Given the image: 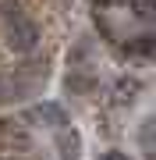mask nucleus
I'll return each instance as SVG.
<instances>
[{
	"instance_id": "f257e3e1",
	"label": "nucleus",
	"mask_w": 156,
	"mask_h": 160,
	"mask_svg": "<svg viewBox=\"0 0 156 160\" xmlns=\"http://www.w3.org/2000/svg\"><path fill=\"white\" fill-rule=\"evenodd\" d=\"M7 46L18 53H32L39 46V25L32 18H18V22L7 25Z\"/></svg>"
},
{
	"instance_id": "f03ea898",
	"label": "nucleus",
	"mask_w": 156,
	"mask_h": 160,
	"mask_svg": "<svg viewBox=\"0 0 156 160\" xmlns=\"http://www.w3.org/2000/svg\"><path fill=\"white\" fill-rule=\"evenodd\" d=\"M25 121H43V125H50V128H68L71 121H68V110L60 107V103H39V107H32V110H25Z\"/></svg>"
},
{
	"instance_id": "7ed1b4c3",
	"label": "nucleus",
	"mask_w": 156,
	"mask_h": 160,
	"mask_svg": "<svg viewBox=\"0 0 156 160\" xmlns=\"http://www.w3.org/2000/svg\"><path fill=\"white\" fill-rule=\"evenodd\" d=\"M57 149H60V160H78L82 157V135L75 128H60L57 132Z\"/></svg>"
},
{
	"instance_id": "20e7f679",
	"label": "nucleus",
	"mask_w": 156,
	"mask_h": 160,
	"mask_svg": "<svg viewBox=\"0 0 156 160\" xmlns=\"http://www.w3.org/2000/svg\"><path fill=\"white\" fill-rule=\"evenodd\" d=\"M64 86H68V92H78V96H85V92H92L96 89V78L92 75H85L82 68H75L68 75V82H64Z\"/></svg>"
},
{
	"instance_id": "39448f33",
	"label": "nucleus",
	"mask_w": 156,
	"mask_h": 160,
	"mask_svg": "<svg viewBox=\"0 0 156 160\" xmlns=\"http://www.w3.org/2000/svg\"><path fill=\"white\" fill-rule=\"evenodd\" d=\"M0 18H4V25H11V22H18V18H25V11H21L18 0H4V4H0Z\"/></svg>"
},
{
	"instance_id": "423d86ee",
	"label": "nucleus",
	"mask_w": 156,
	"mask_h": 160,
	"mask_svg": "<svg viewBox=\"0 0 156 160\" xmlns=\"http://www.w3.org/2000/svg\"><path fill=\"white\" fill-rule=\"evenodd\" d=\"M139 89H142L139 78H121V86H117V100H121V103H131V100H135L131 92H139Z\"/></svg>"
},
{
	"instance_id": "0eeeda50",
	"label": "nucleus",
	"mask_w": 156,
	"mask_h": 160,
	"mask_svg": "<svg viewBox=\"0 0 156 160\" xmlns=\"http://www.w3.org/2000/svg\"><path fill=\"white\" fill-rule=\"evenodd\" d=\"M139 139H142L145 160H149V149H153V121H142V132H139Z\"/></svg>"
},
{
	"instance_id": "6e6552de",
	"label": "nucleus",
	"mask_w": 156,
	"mask_h": 160,
	"mask_svg": "<svg viewBox=\"0 0 156 160\" xmlns=\"http://www.w3.org/2000/svg\"><path fill=\"white\" fill-rule=\"evenodd\" d=\"M99 160H128V153H121V149H110V153H103Z\"/></svg>"
},
{
	"instance_id": "1a4fd4ad",
	"label": "nucleus",
	"mask_w": 156,
	"mask_h": 160,
	"mask_svg": "<svg viewBox=\"0 0 156 160\" xmlns=\"http://www.w3.org/2000/svg\"><path fill=\"white\" fill-rule=\"evenodd\" d=\"M96 4H110V0H96Z\"/></svg>"
}]
</instances>
